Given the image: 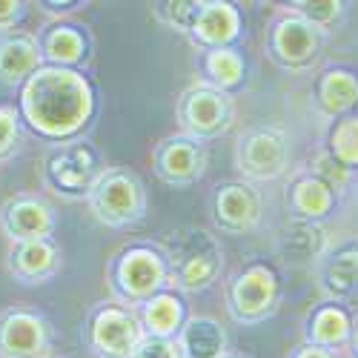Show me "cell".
<instances>
[{"label": "cell", "mask_w": 358, "mask_h": 358, "mask_svg": "<svg viewBox=\"0 0 358 358\" xmlns=\"http://www.w3.org/2000/svg\"><path fill=\"white\" fill-rule=\"evenodd\" d=\"M23 109L35 129L69 135L89 115V89L66 69H41L23 89Z\"/></svg>", "instance_id": "1"}, {"label": "cell", "mask_w": 358, "mask_h": 358, "mask_svg": "<svg viewBox=\"0 0 358 358\" xmlns=\"http://www.w3.org/2000/svg\"><path fill=\"white\" fill-rule=\"evenodd\" d=\"M141 189L124 172H112L95 184L92 206L106 224H127L141 215Z\"/></svg>", "instance_id": "2"}, {"label": "cell", "mask_w": 358, "mask_h": 358, "mask_svg": "<svg viewBox=\"0 0 358 358\" xmlns=\"http://www.w3.org/2000/svg\"><path fill=\"white\" fill-rule=\"evenodd\" d=\"M215 273H218L215 244L206 238V232H192L189 244H181V250H178V266H175L178 284L187 289H198L210 284Z\"/></svg>", "instance_id": "3"}, {"label": "cell", "mask_w": 358, "mask_h": 358, "mask_svg": "<svg viewBox=\"0 0 358 358\" xmlns=\"http://www.w3.org/2000/svg\"><path fill=\"white\" fill-rule=\"evenodd\" d=\"M92 341L109 358H127V355L138 352V347H141V330H138V324H135L132 315H127L121 310H103L95 318Z\"/></svg>", "instance_id": "4"}, {"label": "cell", "mask_w": 358, "mask_h": 358, "mask_svg": "<svg viewBox=\"0 0 358 358\" xmlns=\"http://www.w3.org/2000/svg\"><path fill=\"white\" fill-rule=\"evenodd\" d=\"M287 164V143L281 132L264 129L244 141L241 149V166L252 178H275Z\"/></svg>", "instance_id": "5"}, {"label": "cell", "mask_w": 358, "mask_h": 358, "mask_svg": "<svg viewBox=\"0 0 358 358\" xmlns=\"http://www.w3.org/2000/svg\"><path fill=\"white\" fill-rule=\"evenodd\" d=\"M49 172L55 178V184H61L66 189H83V187H92L98 175V161L86 146L75 143L52 155Z\"/></svg>", "instance_id": "6"}, {"label": "cell", "mask_w": 358, "mask_h": 358, "mask_svg": "<svg viewBox=\"0 0 358 358\" xmlns=\"http://www.w3.org/2000/svg\"><path fill=\"white\" fill-rule=\"evenodd\" d=\"M273 298H275L273 273L261 270V266L244 273L241 278L235 281V289H232V301H235L238 315H247V318L261 315L266 307L273 304Z\"/></svg>", "instance_id": "7"}, {"label": "cell", "mask_w": 358, "mask_h": 358, "mask_svg": "<svg viewBox=\"0 0 358 358\" xmlns=\"http://www.w3.org/2000/svg\"><path fill=\"white\" fill-rule=\"evenodd\" d=\"M0 344L15 358H35L43 352V330L32 315H9L0 330Z\"/></svg>", "instance_id": "8"}, {"label": "cell", "mask_w": 358, "mask_h": 358, "mask_svg": "<svg viewBox=\"0 0 358 358\" xmlns=\"http://www.w3.org/2000/svg\"><path fill=\"white\" fill-rule=\"evenodd\" d=\"M6 229L15 238H23V241H43V235H49V229H52L49 210L43 203H38V201L9 203V210H6Z\"/></svg>", "instance_id": "9"}, {"label": "cell", "mask_w": 358, "mask_h": 358, "mask_svg": "<svg viewBox=\"0 0 358 358\" xmlns=\"http://www.w3.org/2000/svg\"><path fill=\"white\" fill-rule=\"evenodd\" d=\"M203 169V155L192 141H169L161 152V175L166 181H192Z\"/></svg>", "instance_id": "10"}, {"label": "cell", "mask_w": 358, "mask_h": 358, "mask_svg": "<svg viewBox=\"0 0 358 358\" xmlns=\"http://www.w3.org/2000/svg\"><path fill=\"white\" fill-rule=\"evenodd\" d=\"M164 278V270H161V261L146 252V250H135L124 258L121 264V281L127 287V292L132 295H146L152 292Z\"/></svg>", "instance_id": "11"}, {"label": "cell", "mask_w": 358, "mask_h": 358, "mask_svg": "<svg viewBox=\"0 0 358 358\" xmlns=\"http://www.w3.org/2000/svg\"><path fill=\"white\" fill-rule=\"evenodd\" d=\"M184 115L195 132L201 135H210L215 129L224 127V117H227V103L218 92H210V89H198L187 98Z\"/></svg>", "instance_id": "12"}, {"label": "cell", "mask_w": 358, "mask_h": 358, "mask_svg": "<svg viewBox=\"0 0 358 358\" xmlns=\"http://www.w3.org/2000/svg\"><path fill=\"white\" fill-rule=\"evenodd\" d=\"M224 333L221 327L210 318H195L184 327L181 333V350L187 358H221L224 352Z\"/></svg>", "instance_id": "13"}, {"label": "cell", "mask_w": 358, "mask_h": 358, "mask_svg": "<svg viewBox=\"0 0 358 358\" xmlns=\"http://www.w3.org/2000/svg\"><path fill=\"white\" fill-rule=\"evenodd\" d=\"M275 49L284 61H307L315 52V32L307 20H284L275 32Z\"/></svg>", "instance_id": "14"}, {"label": "cell", "mask_w": 358, "mask_h": 358, "mask_svg": "<svg viewBox=\"0 0 358 358\" xmlns=\"http://www.w3.org/2000/svg\"><path fill=\"white\" fill-rule=\"evenodd\" d=\"M218 218H224L227 227H252L258 218V201L244 187H227L218 195Z\"/></svg>", "instance_id": "15"}, {"label": "cell", "mask_w": 358, "mask_h": 358, "mask_svg": "<svg viewBox=\"0 0 358 358\" xmlns=\"http://www.w3.org/2000/svg\"><path fill=\"white\" fill-rule=\"evenodd\" d=\"M38 66V46L29 38H12L0 46V75L6 80H20L23 75L35 72Z\"/></svg>", "instance_id": "16"}, {"label": "cell", "mask_w": 358, "mask_h": 358, "mask_svg": "<svg viewBox=\"0 0 358 358\" xmlns=\"http://www.w3.org/2000/svg\"><path fill=\"white\" fill-rule=\"evenodd\" d=\"M235 26H238V17L235 12L227 6V3H203L198 20H195V32L210 41V43H224L235 35Z\"/></svg>", "instance_id": "17"}, {"label": "cell", "mask_w": 358, "mask_h": 358, "mask_svg": "<svg viewBox=\"0 0 358 358\" xmlns=\"http://www.w3.org/2000/svg\"><path fill=\"white\" fill-rule=\"evenodd\" d=\"M15 266L23 278H43L55 270V250L46 241H23L15 252Z\"/></svg>", "instance_id": "18"}, {"label": "cell", "mask_w": 358, "mask_h": 358, "mask_svg": "<svg viewBox=\"0 0 358 358\" xmlns=\"http://www.w3.org/2000/svg\"><path fill=\"white\" fill-rule=\"evenodd\" d=\"M321 244H324V232L310 227V224H292L287 232H284V252L292 255L295 261H304V258H313L321 252Z\"/></svg>", "instance_id": "19"}, {"label": "cell", "mask_w": 358, "mask_h": 358, "mask_svg": "<svg viewBox=\"0 0 358 358\" xmlns=\"http://www.w3.org/2000/svg\"><path fill=\"white\" fill-rule=\"evenodd\" d=\"M321 98L327 103V109H333V112H341L347 106L355 103L358 98V83L352 75L347 72H333V75H327V80L321 83Z\"/></svg>", "instance_id": "20"}, {"label": "cell", "mask_w": 358, "mask_h": 358, "mask_svg": "<svg viewBox=\"0 0 358 358\" xmlns=\"http://www.w3.org/2000/svg\"><path fill=\"white\" fill-rule=\"evenodd\" d=\"M178 318H181V307H178V301L169 295L155 298V301H149V307H146V324L158 338H164L166 333L175 330Z\"/></svg>", "instance_id": "21"}, {"label": "cell", "mask_w": 358, "mask_h": 358, "mask_svg": "<svg viewBox=\"0 0 358 358\" xmlns=\"http://www.w3.org/2000/svg\"><path fill=\"white\" fill-rule=\"evenodd\" d=\"M295 206L304 215H324L327 206H330V187H327L324 181H313V178H307V181H301L295 189Z\"/></svg>", "instance_id": "22"}, {"label": "cell", "mask_w": 358, "mask_h": 358, "mask_svg": "<svg viewBox=\"0 0 358 358\" xmlns=\"http://www.w3.org/2000/svg\"><path fill=\"white\" fill-rule=\"evenodd\" d=\"M83 49V41L78 32H72V29H55V32L49 35L46 41V52L52 61H61V64H69L75 61V57L80 55Z\"/></svg>", "instance_id": "23"}, {"label": "cell", "mask_w": 358, "mask_h": 358, "mask_svg": "<svg viewBox=\"0 0 358 358\" xmlns=\"http://www.w3.org/2000/svg\"><path fill=\"white\" fill-rule=\"evenodd\" d=\"M206 69H210V75L218 83H235L241 78V57L229 49H218L206 57Z\"/></svg>", "instance_id": "24"}, {"label": "cell", "mask_w": 358, "mask_h": 358, "mask_svg": "<svg viewBox=\"0 0 358 358\" xmlns=\"http://www.w3.org/2000/svg\"><path fill=\"white\" fill-rule=\"evenodd\" d=\"M313 336H315V341H321V344H338V341L347 336V318H344V313H338V310H324V313H318Z\"/></svg>", "instance_id": "25"}, {"label": "cell", "mask_w": 358, "mask_h": 358, "mask_svg": "<svg viewBox=\"0 0 358 358\" xmlns=\"http://www.w3.org/2000/svg\"><path fill=\"white\" fill-rule=\"evenodd\" d=\"M327 281H330L333 289L344 292L352 284H358V252H344L330 264V273H327Z\"/></svg>", "instance_id": "26"}, {"label": "cell", "mask_w": 358, "mask_h": 358, "mask_svg": "<svg viewBox=\"0 0 358 358\" xmlns=\"http://www.w3.org/2000/svg\"><path fill=\"white\" fill-rule=\"evenodd\" d=\"M336 152L344 164H358V121H347L336 132Z\"/></svg>", "instance_id": "27"}, {"label": "cell", "mask_w": 358, "mask_h": 358, "mask_svg": "<svg viewBox=\"0 0 358 358\" xmlns=\"http://www.w3.org/2000/svg\"><path fill=\"white\" fill-rule=\"evenodd\" d=\"M138 358H178V347L164 338H152L138 347Z\"/></svg>", "instance_id": "28"}, {"label": "cell", "mask_w": 358, "mask_h": 358, "mask_svg": "<svg viewBox=\"0 0 358 358\" xmlns=\"http://www.w3.org/2000/svg\"><path fill=\"white\" fill-rule=\"evenodd\" d=\"M298 9L310 17V23H327L338 15V3H333V0H327V3H298Z\"/></svg>", "instance_id": "29"}, {"label": "cell", "mask_w": 358, "mask_h": 358, "mask_svg": "<svg viewBox=\"0 0 358 358\" xmlns=\"http://www.w3.org/2000/svg\"><path fill=\"white\" fill-rule=\"evenodd\" d=\"M318 172L327 178V187H330V184L341 187V184L347 181V169H344L336 158H330V155H321V158H318Z\"/></svg>", "instance_id": "30"}, {"label": "cell", "mask_w": 358, "mask_h": 358, "mask_svg": "<svg viewBox=\"0 0 358 358\" xmlns=\"http://www.w3.org/2000/svg\"><path fill=\"white\" fill-rule=\"evenodd\" d=\"M17 135V127H15V115L9 109H0V152H6V149L12 146Z\"/></svg>", "instance_id": "31"}, {"label": "cell", "mask_w": 358, "mask_h": 358, "mask_svg": "<svg viewBox=\"0 0 358 358\" xmlns=\"http://www.w3.org/2000/svg\"><path fill=\"white\" fill-rule=\"evenodd\" d=\"M17 12V3H12V0H0V23H9Z\"/></svg>", "instance_id": "32"}, {"label": "cell", "mask_w": 358, "mask_h": 358, "mask_svg": "<svg viewBox=\"0 0 358 358\" xmlns=\"http://www.w3.org/2000/svg\"><path fill=\"white\" fill-rule=\"evenodd\" d=\"M298 358H330V355H327V352H321V350H304V352L298 355Z\"/></svg>", "instance_id": "33"}, {"label": "cell", "mask_w": 358, "mask_h": 358, "mask_svg": "<svg viewBox=\"0 0 358 358\" xmlns=\"http://www.w3.org/2000/svg\"><path fill=\"white\" fill-rule=\"evenodd\" d=\"M355 347H358V341H355Z\"/></svg>", "instance_id": "34"}]
</instances>
